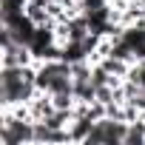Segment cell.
Masks as SVG:
<instances>
[{
    "mask_svg": "<svg viewBox=\"0 0 145 145\" xmlns=\"http://www.w3.org/2000/svg\"><path fill=\"white\" fill-rule=\"evenodd\" d=\"M40 83L54 88V91H60V94H65L68 91V71L65 68H48V71H43Z\"/></svg>",
    "mask_w": 145,
    "mask_h": 145,
    "instance_id": "1",
    "label": "cell"
}]
</instances>
